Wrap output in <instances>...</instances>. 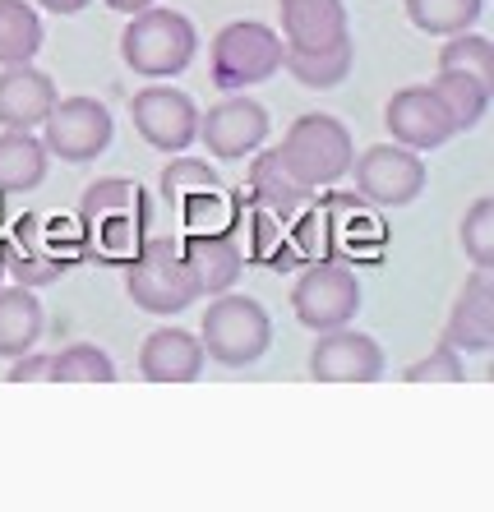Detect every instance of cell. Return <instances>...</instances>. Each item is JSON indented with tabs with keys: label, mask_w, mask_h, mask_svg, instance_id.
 Segmentation results:
<instances>
[{
	"label": "cell",
	"mask_w": 494,
	"mask_h": 512,
	"mask_svg": "<svg viewBox=\"0 0 494 512\" xmlns=\"http://www.w3.org/2000/svg\"><path fill=\"white\" fill-rule=\"evenodd\" d=\"M74 227H79V250L102 263H130L153 236V194L139 180L102 176L79 194L74 208Z\"/></svg>",
	"instance_id": "cell-1"
},
{
	"label": "cell",
	"mask_w": 494,
	"mask_h": 512,
	"mask_svg": "<svg viewBox=\"0 0 494 512\" xmlns=\"http://www.w3.org/2000/svg\"><path fill=\"white\" fill-rule=\"evenodd\" d=\"M199 56V33L181 10L167 5H148V10L130 14V24L121 33V60L139 79H176L185 74Z\"/></svg>",
	"instance_id": "cell-2"
},
{
	"label": "cell",
	"mask_w": 494,
	"mask_h": 512,
	"mask_svg": "<svg viewBox=\"0 0 494 512\" xmlns=\"http://www.w3.org/2000/svg\"><path fill=\"white\" fill-rule=\"evenodd\" d=\"M278 157L305 190H333L338 180H347L356 148H351V130L328 111H305L287 125L278 139Z\"/></svg>",
	"instance_id": "cell-3"
},
{
	"label": "cell",
	"mask_w": 494,
	"mask_h": 512,
	"mask_svg": "<svg viewBox=\"0 0 494 512\" xmlns=\"http://www.w3.org/2000/svg\"><path fill=\"white\" fill-rule=\"evenodd\" d=\"M199 346L222 370H245L268 356L273 346V319L254 296H241L236 286L222 296H208L204 323H199Z\"/></svg>",
	"instance_id": "cell-4"
},
{
	"label": "cell",
	"mask_w": 494,
	"mask_h": 512,
	"mask_svg": "<svg viewBox=\"0 0 494 512\" xmlns=\"http://www.w3.org/2000/svg\"><path fill=\"white\" fill-rule=\"evenodd\" d=\"M282 56H287V42L278 28L259 24V19H236V24L217 28L213 47H208V79L222 93H245L254 84L278 79Z\"/></svg>",
	"instance_id": "cell-5"
},
{
	"label": "cell",
	"mask_w": 494,
	"mask_h": 512,
	"mask_svg": "<svg viewBox=\"0 0 494 512\" xmlns=\"http://www.w3.org/2000/svg\"><path fill=\"white\" fill-rule=\"evenodd\" d=\"M125 296L139 305L144 314H185L199 300V286H194L190 268H185L181 254V236H148L144 250L125 263Z\"/></svg>",
	"instance_id": "cell-6"
},
{
	"label": "cell",
	"mask_w": 494,
	"mask_h": 512,
	"mask_svg": "<svg viewBox=\"0 0 494 512\" xmlns=\"http://www.w3.org/2000/svg\"><path fill=\"white\" fill-rule=\"evenodd\" d=\"M356 180V199H365L370 208H407L425 194L430 185V171H425V157L402 148V143H374V148H361L356 162L347 171Z\"/></svg>",
	"instance_id": "cell-7"
},
{
	"label": "cell",
	"mask_w": 494,
	"mask_h": 512,
	"mask_svg": "<svg viewBox=\"0 0 494 512\" xmlns=\"http://www.w3.org/2000/svg\"><path fill=\"white\" fill-rule=\"evenodd\" d=\"M361 277L338 259H314L296 286H291V310L310 333H328V328H347L361 314Z\"/></svg>",
	"instance_id": "cell-8"
},
{
	"label": "cell",
	"mask_w": 494,
	"mask_h": 512,
	"mask_svg": "<svg viewBox=\"0 0 494 512\" xmlns=\"http://www.w3.org/2000/svg\"><path fill=\"white\" fill-rule=\"evenodd\" d=\"M157 190L167 199V208H176L185 222V231H222L231 222V199H227V185L208 167L204 157L194 153H176L162 167V180Z\"/></svg>",
	"instance_id": "cell-9"
},
{
	"label": "cell",
	"mask_w": 494,
	"mask_h": 512,
	"mask_svg": "<svg viewBox=\"0 0 494 512\" xmlns=\"http://www.w3.org/2000/svg\"><path fill=\"white\" fill-rule=\"evenodd\" d=\"M111 134H116V120H111L107 102H97V97H88V93L56 97L51 116L42 120L47 153L56 157V162H70V167H84V162L107 153Z\"/></svg>",
	"instance_id": "cell-10"
},
{
	"label": "cell",
	"mask_w": 494,
	"mask_h": 512,
	"mask_svg": "<svg viewBox=\"0 0 494 512\" xmlns=\"http://www.w3.org/2000/svg\"><path fill=\"white\" fill-rule=\"evenodd\" d=\"M130 125L139 139L157 153H190L199 143V107L185 88L171 84H144L130 97Z\"/></svg>",
	"instance_id": "cell-11"
},
{
	"label": "cell",
	"mask_w": 494,
	"mask_h": 512,
	"mask_svg": "<svg viewBox=\"0 0 494 512\" xmlns=\"http://www.w3.org/2000/svg\"><path fill=\"white\" fill-rule=\"evenodd\" d=\"M268 134H273L268 107L245 93H227L217 107H208L199 116V143L222 162H245L250 153L264 148Z\"/></svg>",
	"instance_id": "cell-12"
},
{
	"label": "cell",
	"mask_w": 494,
	"mask_h": 512,
	"mask_svg": "<svg viewBox=\"0 0 494 512\" xmlns=\"http://www.w3.org/2000/svg\"><path fill=\"white\" fill-rule=\"evenodd\" d=\"M388 370L384 346L374 342L370 333L356 328H328L314 333L310 346V379L314 383H379Z\"/></svg>",
	"instance_id": "cell-13"
},
{
	"label": "cell",
	"mask_w": 494,
	"mask_h": 512,
	"mask_svg": "<svg viewBox=\"0 0 494 512\" xmlns=\"http://www.w3.org/2000/svg\"><path fill=\"white\" fill-rule=\"evenodd\" d=\"M384 125H388V139L411 148V153H434V148H444L448 139H458L448 111L439 107V97H434L425 84L398 88V93L388 97Z\"/></svg>",
	"instance_id": "cell-14"
},
{
	"label": "cell",
	"mask_w": 494,
	"mask_h": 512,
	"mask_svg": "<svg viewBox=\"0 0 494 512\" xmlns=\"http://www.w3.org/2000/svg\"><path fill=\"white\" fill-rule=\"evenodd\" d=\"M227 231H231V240L241 245L245 268H250V263H264V268H273V273H287V268H296V263H301L296 245H291L287 222H282V217H273L268 208H259L250 194L231 199Z\"/></svg>",
	"instance_id": "cell-15"
},
{
	"label": "cell",
	"mask_w": 494,
	"mask_h": 512,
	"mask_svg": "<svg viewBox=\"0 0 494 512\" xmlns=\"http://www.w3.org/2000/svg\"><path fill=\"white\" fill-rule=\"evenodd\" d=\"M278 33L287 51H328L351 37L347 0H278Z\"/></svg>",
	"instance_id": "cell-16"
},
{
	"label": "cell",
	"mask_w": 494,
	"mask_h": 512,
	"mask_svg": "<svg viewBox=\"0 0 494 512\" xmlns=\"http://www.w3.org/2000/svg\"><path fill=\"white\" fill-rule=\"evenodd\" d=\"M458 356H485L494 346V291H490V268H471V277L462 282L453 310H448L444 337Z\"/></svg>",
	"instance_id": "cell-17"
},
{
	"label": "cell",
	"mask_w": 494,
	"mask_h": 512,
	"mask_svg": "<svg viewBox=\"0 0 494 512\" xmlns=\"http://www.w3.org/2000/svg\"><path fill=\"white\" fill-rule=\"evenodd\" d=\"M56 79L37 70L33 60L0 70V125L5 130H42V120L56 107Z\"/></svg>",
	"instance_id": "cell-18"
},
{
	"label": "cell",
	"mask_w": 494,
	"mask_h": 512,
	"mask_svg": "<svg viewBox=\"0 0 494 512\" xmlns=\"http://www.w3.org/2000/svg\"><path fill=\"white\" fill-rule=\"evenodd\" d=\"M181 254H185V268H190L199 296H222L231 286L241 282L245 273V259H241V245L231 240V231H181Z\"/></svg>",
	"instance_id": "cell-19"
},
{
	"label": "cell",
	"mask_w": 494,
	"mask_h": 512,
	"mask_svg": "<svg viewBox=\"0 0 494 512\" xmlns=\"http://www.w3.org/2000/svg\"><path fill=\"white\" fill-rule=\"evenodd\" d=\"M204 346L190 328H153L139 346V374L148 383H194L204 374Z\"/></svg>",
	"instance_id": "cell-20"
},
{
	"label": "cell",
	"mask_w": 494,
	"mask_h": 512,
	"mask_svg": "<svg viewBox=\"0 0 494 512\" xmlns=\"http://www.w3.org/2000/svg\"><path fill=\"white\" fill-rule=\"evenodd\" d=\"M245 162H250L245 194H250L259 208H268V213L282 217V222H296V213H301V208H310L314 190H305L301 180L282 167L278 148H259V153H250Z\"/></svg>",
	"instance_id": "cell-21"
},
{
	"label": "cell",
	"mask_w": 494,
	"mask_h": 512,
	"mask_svg": "<svg viewBox=\"0 0 494 512\" xmlns=\"http://www.w3.org/2000/svg\"><path fill=\"white\" fill-rule=\"evenodd\" d=\"M42 333H47V314H42V300L33 286L0 282V360L33 351Z\"/></svg>",
	"instance_id": "cell-22"
},
{
	"label": "cell",
	"mask_w": 494,
	"mask_h": 512,
	"mask_svg": "<svg viewBox=\"0 0 494 512\" xmlns=\"http://www.w3.org/2000/svg\"><path fill=\"white\" fill-rule=\"evenodd\" d=\"M51 171L47 143L33 130H5L0 134V194H28L37 190Z\"/></svg>",
	"instance_id": "cell-23"
},
{
	"label": "cell",
	"mask_w": 494,
	"mask_h": 512,
	"mask_svg": "<svg viewBox=\"0 0 494 512\" xmlns=\"http://www.w3.org/2000/svg\"><path fill=\"white\" fill-rule=\"evenodd\" d=\"M425 88L439 97V107L448 111V120H453V130L458 134L476 130V125L485 120V111H490V88H485L481 79L462 74V70H434V79Z\"/></svg>",
	"instance_id": "cell-24"
},
{
	"label": "cell",
	"mask_w": 494,
	"mask_h": 512,
	"mask_svg": "<svg viewBox=\"0 0 494 512\" xmlns=\"http://www.w3.org/2000/svg\"><path fill=\"white\" fill-rule=\"evenodd\" d=\"M351 65H356V42H351V37L328 51H287V56H282V70L301 88H314V93H328V88H338L342 79H351Z\"/></svg>",
	"instance_id": "cell-25"
},
{
	"label": "cell",
	"mask_w": 494,
	"mask_h": 512,
	"mask_svg": "<svg viewBox=\"0 0 494 512\" xmlns=\"http://www.w3.org/2000/svg\"><path fill=\"white\" fill-rule=\"evenodd\" d=\"M42 14L33 0H0V70L24 65L42 51Z\"/></svg>",
	"instance_id": "cell-26"
},
{
	"label": "cell",
	"mask_w": 494,
	"mask_h": 512,
	"mask_svg": "<svg viewBox=\"0 0 494 512\" xmlns=\"http://www.w3.org/2000/svg\"><path fill=\"white\" fill-rule=\"evenodd\" d=\"M485 14V0H407L411 28H421L430 37H453L476 28V19Z\"/></svg>",
	"instance_id": "cell-27"
},
{
	"label": "cell",
	"mask_w": 494,
	"mask_h": 512,
	"mask_svg": "<svg viewBox=\"0 0 494 512\" xmlns=\"http://www.w3.org/2000/svg\"><path fill=\"white\" fill-rule=\"evenodd\" d=\"M116 360L93 342H70L51 356L47 383H116Z\"/></svg>",
	"instance_id": "cell-28"
},
{
	"label": "cell",
	"mask_w": 494,
	"mask_h": 512,
	"mask_svg": "<svg viewBox=\"0 0 494 512\" xmlns=\"http://www.w3.org/2000/svg\"><path fill=\"white\" fill-rule=\"evenodd\" d=\"M439 70H462L494 93V42L485 33H453L439 47Z\"/></svg>",
	"instance_id": "cell-29"
},
{
	"label": "cell",
	"mask_w": 494,
	"mask_h": 512,
	"mask_svg": "<svg viewBox=\"0 0 494 512\" xmlns=\"http://www.w3.org/2000/svg\"><path fill=\"white\" fill-rule=\"evenodd\" d=\"M458 240H462V254L476 268H494V199L490 194L471 199V208L458 222Z\"/></svg>",
	"instance_id": "cell-30"
},
{
	"label": "cell",
	"mask_w": 494,
	"mask_h": 512,
	"mask_svg": "<svg viewBox=\"0 0 494 512\" xmlns=\"http://www.w3.org/2000/svg\"><path fill=\"white\" fill-rule=\"evenodd\" d=\"M462 374H467V370H462V356L448 342H439L430 356L411 360L407 370H402V379H407V383H458Z\"/></svg>",
	"instance_id": "cell-31"
},
{
	"label": "cell",
	"mask_w": 494,
	"mask_h": 512,
	"mask_svg": "<svg viewBox=\"0 0 494 512\" xmlns=\"http://www.w3.org/2000/svg\"><path fill=\"white\" fill-rule=\"evenodd\" d=\"M47 370H51V356L33 346V351H24V356L10 360L5 379H10V383H37V379H47Z\"/></svg>",
	"instance_id": "cell-32"
},
{
	"label": "cell",
	"mask_w": 494,
	"mask_h": 512,
	"mask_svg": "<svg viewBox=\"0 0 494 512\" xmlns=\"http://www.w3.org/2000/svg\"><path fill=\"white\" fill-rule=\"evenodd\" d=\"M33 5L47 14H79L84 5H93V0H33Z\"/></svg>",
	"instance_id": "cell-33"
},
{
	"label": "cell",
	"mask_w": 494,
	"mask_h": 512,
	"mask_svg": "<svg viewBox=\"0 0 494 512\" xmlns=\"http://www.w3.org/2000/svg\"><path fill=\"white\" fill-rule=\"evenodd\" d=\"M102 5H107V10H116V14H125V19H130V14L148 10V5H157V0H102Z\"/></svg>",
	"instance_id": "cell-34"
},
{
	"label": "cell",
	"mask_w": 494,
	"mask_h": 512,
	"mask_svg": "<svg viewBox=\"0 0 494 512\" xmlns=\"http://www.w3.org/2000/svg\"><path fill=\"white\" fill-rule=\"evenodd\" d=\"M0 282H5V268H0Z\"/></svg>",
	"instance_id": "cell-35"
}]
</instances>
